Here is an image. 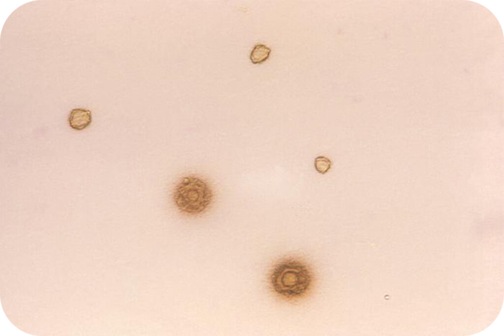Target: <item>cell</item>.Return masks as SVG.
<instances>
[{
	"label": "cell",
	"mask_w": 504,
	"mask_h": 336,
	"mask_svg": "<svg viewBox=\"0 0 504 336\" xmlns=\"http://www.w3.org/2000/svg\"><path fill=\"white\" fill-rule=\"evenodd\" d=\"M312 280L309 267L294 259L284 260L277 264L269 276L273 291L282 297L289 299L305 295L311 286Z\"/></svg>",
	"instance_id": "6da1fadb"
},
{
	"label": "cell",
	"mask_w": 504,
	"mask_h": 336,
	"mask_svg": "<svg viewBox=\"0 0 504 336\" xmlns=\"http://www.w3.org/2000/svg\"><path fill=\"white\" fill-rule=\"evenodd\" d=\"M314 165L316 171L323 174L330 169L331 162L330 159L326 157L318 156L315 159Z\"/></svg>",
	"instance_id": "5b68a950"
},
{
	"label": "cell",
	"mask_w": 504,
	"mask_h": 336,
	"mask_svg": "<svg viewBox=\"0 0 504 336\" xmlns=\"http://www.w3.org/2000/svg\"><path fill=\"white\" fill-rule=\"evenodd\" d=\"M173 201L181 212L189 215H196L205 211L213 199V191L203 179L189 175L182 178L173 191Z\"/></svg>",
	"instance_id": "7a4b0ae2"
},
{
	"label": "cell",
	"mask_w": 504,
	"mask_h": 336,
	"mask_svg": "<svg viewBox=\"0 0 504 336\" xmlns=\"http://www.w3.org/2000/svg\"><path fill=\"white\" fill-rule=\"evenodd\" d=\"M271 50L262 44L254 46L250 54V60L253 64H260L266 61L269 57Z\"/></svg>",
	"instance_id": "277c9868"
},
{
	"label": "cell",
	"mask_w": 504,
	"mask_h": 336,
	"mask_svg": "<svg viewBox=\"0 0 504 336\" xmlns=\"http://www.w3.org/2000/svg\"><path fill=\"white\" fill-rule=\"evenodd\" d=\"M92 122L91 111L82 108L73 109L68 117L69 126L73 129L80 131L89 127Z\"/></svg>",
	"instance_id": "3957f363"
}]
</instances>
